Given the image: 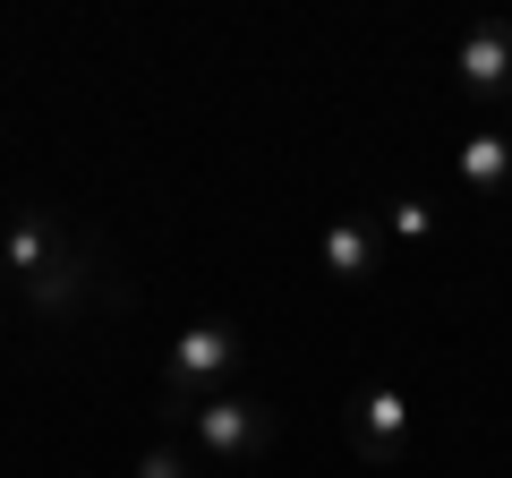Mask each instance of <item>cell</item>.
<instances>
[{
    "label": "cell",
    "instance_id": "6da1fadb",
    "mask_svg": "<svg viewBox=\"0 0 512 478\" xmlns=\"http://www.w3.org/2000/svg\"><path fill=\"white\" fill-rule=\"evenodd\" d=\"M239 359H248V342H239L231 316H197V325H180L163 342V376H154V402H163V419L180 427L188 410H205L214 393H231Z\"/></svg>",
    "mask_w": 512,
    "mask_h": 478
},
{
    "label": "cell",
    "instance_id": "7a4b0ae2",
    "mask_svg": "<svg viewBox=\"0 0 512 478\" xmlns=\"http://www.w3.org/2000/svg\"><path fill=\"white\" fill-rule=\"evenodd\" d=\"M180 436L197 444L205 461H222V470H239V461H265V444H274V410L256 402V393H214L205 410H188Z\"/></svg>",
    "mask_w": 512,
    "mask_h": 478
},
{
    "label": "cell",
    "instance_id": "3957f363",
    "mask_svg": "<svg viewBox=\"0 0 512 478\" xmlns=\"http://www.w3.org/2000/svg\"><path fill=\"white\" fill-rule=\"evenodd\" d=\"M410 427H419V410H410V393H402V385H384V376L350 385V402H342V444H350L359 461L393 470V461L410 453Z\"/></svg>",
    "mask_w": 512,
    "mask_h": 478
},
{
    "label": "cell",
    "instance_id": "277c9868",
    "mask_svg": "<svg viewBox=\"0 0 512 478\" xmlns=\"http://www.w3.org/2000/svg\"><path fill=\"white\" fill-rule=\"evenodd\" d=\"M77 239H86V231H77V222H60L52 205H26V214L9 222V231H0V274H9V282L26 291V282H43L60 257H69Z\"/></svg>",
    "mask_w": 512,
    "mask_h": 478
},
{
    "label": "cell",
    "instance_id": "5b68a950",
    "mask_svg": "<svg viewBox=\"0 0 512 478\" xmlns=\"http://www.w3.org/2000/svg\"><path fill=\"white\" fill-rule=\"evenodd\" d=\"M453 86L470 94V103H495V94L512 103V18H478L470 35L453 43Z\"/></svg>",
    "mask_w": 512,
    "mask_h": 478
},
{
    "label": "cell",
    "instance_id": "8992f818",
    "mask_svg": "<svg viewBox=\"0 0 512 478\" xmlns=\"http://www.w3.org/2000/svg\"><path fill=\"white\" fill-rule=\"evenodd\" d=\"M453 171H461L470 197H512V137L504 129H470L453 146Z\"/></svg>",
    "mask_w": 512,
    "mask_h": 478
},
{
    "label": "cell",
    "instance_id": "52a82bcc",
    "mask_svg": "<svg viewBox=\"0 0 512 478\" xmlns=\"http://www.w3.org/2000/svg\"><path fill=\"white\" fill-rule=\"evenodd\" d=\"M316 265H325L333 282H376L384 248H376V231H367L359 214H342V222H325V239H316Z\"/></svg>",
    "mask_w": 512,
    "mask_h": 478
},
{
    "label": "cell",
    "instance_id": "ba28073f",
    "mask_svg": "<svg viewBox=\"0 0 512 478\" xmlns=\"http://www.w3.org/2000/svg\"><path fill=\"white\" fill-rule=\"evenodd\" d=\"M376 222L402 239V248H427V239H436V205H427V197H384Z\"/></svg>",
    "mask_w": 512,
    "mask_h": 478
},
{
    "label": "cell",
    "instance_id": "9c48e42d",
    "mask_svg": "<svg viewBox=\"0 0 512 478\" xmlns=\"http://www.w3.org/2000/svg\"><path fill=\"white\" fill-rule=\"evenodd\" d=\"M137 478H197V461H188L180 444H146V453H137Z\"/></svg>",
    "mask_w": 512,
    "mask_h": 478
},
{
    "label": "cell",
    "instance_id": "30bf717a",
    "mask_svg": "<svg viewBox=\"0 0 512 478\" xmlns=\"http://www.w3.org/2000/svg\"><path fill=\"white\" fill-rule=\"evenodd\" d=\"M504 137H512V103H504Z\"/></svg>",
    "mask_w": 512,
    "mask_h": 478
},
{
    "label": "cell",
    "instance_id": "8fae6325",
    "mask_svg": "<svg viewBox=\"0 0 512 478\" xmlns=\"http://www.w3.org/2000/svg\"><path fill=\"white\" fill-rule=\"evenodd\" d=\"M0 282H9V274H0Z\"/></svg>",
    "mask_w": 512,
    "mask_h": 478
}]
</instances>
